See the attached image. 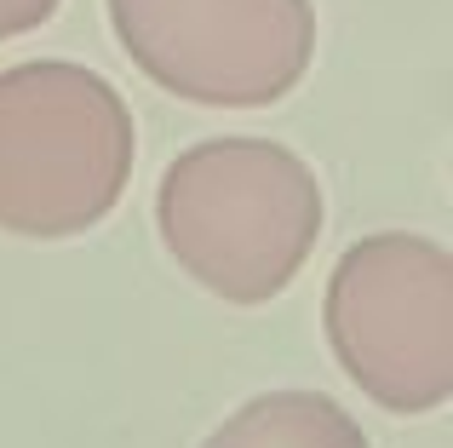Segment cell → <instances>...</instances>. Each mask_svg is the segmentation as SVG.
Segmentation results:
<instances>
[{
	"label": "cell",
	"instance_id": "1",
	"mask_svg": "<svg viewBox=\"0 0 453 448\" xmlns=\"http://www.w3.org/2000/svg\"><path fill=\"white\" fill-rule=\"evenodd\" d=\"M321 179L276 138H201L155 184V230L224 305H270L321 242Z\"/></svg>",
	"mask_w": 453,
	"mask_h": 448
},
{
	"label": "cell",
	"instance_id": "2",
	"mask_svg": "<svg viewBox=\"0 0 453 448\" xmlns=\"http://www.w3.org/2000/svg\"><path fill=\"white\" fill-rule=\"evenodd\" d=\"M138 161L127 98L87 64L29 58L0 69V230L29 242L87 236L121 207Z\"/></svg>",
	"mask_w": 453,
	"mask_h": 448
},
{
	"label": "cell",
	"instance_id": "3",
	"mask_svg": "<svg viewBox=\"0 0 453 448\" xmlns=\"http://www.w3.org/2000/svg\"><path fill=\"white\" fill-rule=\"evenodd\" d=\"M321 328L344 380L390 414H436L453 397V253L379 230L339 253Z\"/></svg>",
	"mask_w": 453,
	"mask_h": 448
},
{
	"label": "cell",
	"instance_id": "4",
	"mask_svg": "<svg viewBox=\"0 0 453 448\" xmlns=\"http://www.w3.org/2000/svg\"><path fill=\"white\" fill-rule=\"evenodd\" d=\"M133 69L201 110H270L316 64L310 0H104Z\"/></svg>",
	"mask_w": 453,
	"mask_h": 448
},
{
	"label": "cell",
	"instance_id": "5",
	"mask_svg": "<svg viewBox=\"0 0 453 448\" xmlns=\"http://www.w3.org/2000/svg\"><path fill=\"white\" fill-rule=\"evenodd\" d=\"M201 448H367V431L321 391H265L212 426Z\"/></svg>",
	"mask_w": 453,
	"mask_h": 448
},
{
	"label": "cell",
	"instance_id": "6",
	"mask_svg": "<svg viewBox=\"0 0 453 448\" xmlns=\"http://www.w3.org/2000/svg\"><path fill=\"white\" fill-rule=\"evenodd\" d=\"M58 6H64V0H0V41L35 35L41 23H52Z\"/></svg>",
	"mask_w": 453,
	"mask_h": 448
}]
</instances>
